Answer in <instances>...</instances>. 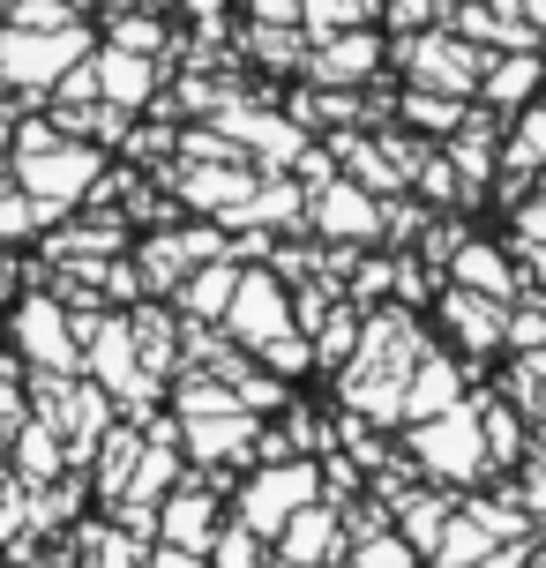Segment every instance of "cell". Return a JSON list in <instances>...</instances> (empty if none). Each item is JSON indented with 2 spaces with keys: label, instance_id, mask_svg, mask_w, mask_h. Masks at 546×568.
I'll return each instance as SVG.
<instances>
[{
  "label": "cell",
  "instance_id": "obj_3",
  "mask_svg": "<svg viewBox=\"0 0 546 568\" xmlns=\"http://www.w3.org/2000/svg\"><path fill=\"white\" fill-rule=\"evenodd\" d=\"M360 568H412V554L397 539H374V546H360Z\"/></svg>",
  "mask_w": 546,
  "mask_h": 568
},
{
  "label": "cell",
  "instance_id": "obj_4",
  "mask_svg": "<svg viewBox=\"0 0 546 568\" xmlns=\"http://www.w3.org/2000/svg\"><path fill=\"white\" fill-rule=\"evenodd\" d=\"M158 568H202L195 554H180V546H165V554H158Z\"/></svg>",
  "mask_w": 546,
  "mask_h": 568
},
{
  "label": "cell",
  "instance_id": "obj_2",
  "mask_svg": "<svg viewBox=\"0 0 546 568\" xmlns=\"http://www.w3.org/2000/svg\"><path fill=\"white\" fill-rule=\"evenodd\" d=\"M202 524H210V509H202V501H173V516H165L173 546H202Z\"/></svg>",
  "mask_w": 546,
  "mask_h": 568
},
{
  "label": "cell",
  "instance_id": "obj_1",
  "mask_svg": "<svg viewBox=\"0 0 546 568\" xmlns=\"http://www.w3.org/2000/svg\"><path fill=\"white\" fill-rule=\"evenodd\" d=\"M307 486H315L307 471H277L270 486L247 494V524H255V531H285V524H292L285 509H292V501H307Z\"/></svg>",
  "mask_w": 546,
  "mask_h": 568
}]
</instances>
